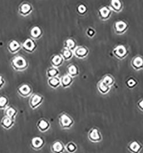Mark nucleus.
<instances>
[{"label":"nucleus","mask_w":143,"mask_h":153,"mask_svg":"<svg viewBox=\"0 0 143 153\" xmlns=\"http://www.w3.org/2000/svg\"><path fill=\"white\" fill-rule=\"evenodd\" d=\"M59 123L61 127L64 130H69L74 125V119L68 114L62 112L59 116Z\"/></svg>","instance_id":"f257e3e1"},{"label":"nucleus","mask_w":143,"mask_h":153,"mask_svg":"<svg viewBox=\"0 0 143 153\" xmlns=\"http://www.w3.org/2000/svg\"><path fill=\"white\" fill-rule=\"evenodd\" d=\"M12 66L16 71H23L28 68V63L24 58L18 56L12 60Z\"/></svg>","instance_id":"f03ea898"},{"label":"nucleus","mask_w":143,"mask_h":153,"mask_svg":"<svg viewBox=\"0 0 143 153\" xmlns=\"http://www.w3.org/2000/svg\"><path fill=\"white\" fill-rule=\"evenodd\" d=\"M88 138L92 143H99L103 140V136L100 130L97 127H93L88 134Z\"/></svg>","instance_id":"7ed1b4c3"},{"label":"nucleus","mask_w":143,"mask_h":153,"mask_svg":"<svg viewBox=\"0 0 143 153\" xmlns=\"http://www.w3.org/2000/svg\"><path fill=\"white\" fill-rule=\"evenodd\" d=\"M44 97L38 93L32 94L29 99V105L32 109H36L43 103Z\"/></svg>","instance_id":"20e7f679"},{"label":"nucleus","mask_w":143,"mask_h":153,"mask_svg":"<svg viewBox=\"0 0 143 153\" xmlns=\"http://www.w3.org/2000/svg\"><path fill=\"white\" fill-rule=\"evenodd\" d=\"M17 93L23 98L30 97L33 94V89L29 85L23 84L17 88Z\"/></svg>","instance_id":"39448f33"},{"label":"nucleus","mask_w":143,"mask_h":153,"mask_svg":"<svg viewBox=\"0 0 143 153\" xmlns=\"http://www.w3.org/2000/svg\"><path fill=\"white\" fill-rule=\"evenodd\" d=\"M113 53L117 58L122 60L128 55V51L125 46L119 45L113 49Z\"/></svg>","instance_id":"423d86ee"},{"label":"nucleus","mask_w":143,"mask_h":153,"mask_svg":"<svg viewBox=\"0 0 143 153\" xmlns=\"http://www.w3.org/2000/svg\"><path fill=\"white\" fill-rule=\"evenodd\" d=\"M45 144V139L41 137H35L30 142V146L34 150H40L43 148Z\"/></svg>","instance_id":"0eeeda50"},{"label":"nucleus","mask_w":143,"mask_h":153,"mask_svg":"<svg viewBox=\"0 0 143 153\" xmlns=\"http://www.w3.org/2000/svg\"><path fill=\"white\" fill-rule=\"evenodd\" d=\"M143 149V144L136 140L130 142L127 145V150L131 153H141Z\"/></svg>","instance_id":"6e6552de"},{"label":"nucleus","mask_w":143,"mask_h":153,"mask_svg":"<svg viewBox=\"0 0 143 153\" xmlns=\"http://www.w3.org/2000/svg\"><path fill=\"white\" fill-rule=\"evenodd\" d=\"M128 28V24L124 21H117L114 24V31L117 34H123L127 31Z\"/></svg>","instance_id":"1a4fd4ad"},{"label":"nucleus","mask_w":143,"mask_h":153,"mask_svg":"<svg viewBox=\"0 0 143 153\" xmlns=\"http://www.w3.org/2000/svg\"><path fill=\"white\" fill-rule=\"evenodd\" d=\"M51 150L53 153H64L65 145L60 140H56L51 146Z\"/></svg>","instance_id":"9d476101"},{"label":"nucleus","mask_w":143,"mask_h":153,"mask_svg":"<svg viewBox=\"0 0 143 153\" xmlns=\"http://www.w3.org/2000/svg\"><path fill=\"white\" fill-rule=\"evenodd\" d=\"M89 54V50L84 46L76 47L73 51V54L79 59H84L86 58Z\"/></svg>","instance_id":"9b49d317"},{"label":"nucleus","mask_w":143,"mask_h":153,"mask_svg":"<svg viewBox=\"0 0 143 153\" xmlns=\"http://www.w3.org/2000/svg\"><path fill=\"white\" fill-rule=\"evenodd\" d=\"M36 126L38 130L41 132H45L51 127V124L45 119H41L38 121Z\"/></svg>","instance_id":"f8f14e48"},{"label":"nucleus","mask_w":143,"mask_h":153,"mask_svg":"<svg viewBox=\"0 0 143 153\" xmlns=\"http://www.w3.org/2000/svg\"><path fill=\"white\" fill-rule=\"evenodd\" d=\"M112 13V10L109 7H103L98 10V14L100 19L106 20L111 17Z\"/></svg>","instance_id":"ddd939ff"},{"label":"nucleus","mask_w":143,"mask_h":153,"mask_svg":"<svg viewBox=\"0 0 143 153\" xmlns=\"http://www.w3.org/2000/svg\"><path fill=\"white\" fill-rule=\"evenodd\" d=\"M22 47L25 51L28 53H32L36 50L37 45L33 39H28L23 42Z\"/></svg>","instance_id":"4468645a"},{"label":"nucleus","mask_w":143,"mask_h":153,"mask_svg":"<svg viewBox=\"0 0 143 153\" xmlns=\"http://www.w3.org/2000/svg\"><path fill=\"white\" fill-rule=\"evenodd\" d=\"M0 124L4 129L9 130L12 128L15 124V120L4 116V117L1 120Z\"/></svg>","instance_id":"2eb2a0df"},{"label":"nucleus","mask_w":143,"mask_h":153,"mask_svg":"<svg viewBox=\"0 0 143 153\" xmlns=\"http://www.w3.org/2000/svg\"><path fill=\"white\" fill-rule=\"evenodd\" d=\"M131 66L132 68L139 71L143 69V58L140 56H136L131 61Z\"/></svg>","instance_id":"dca6fc26"},{"label":"nucleus","mask_w":143,"mask_h":153,"mask_svg":"<svg viewBox=\"0 0 143 153\" xmlns=\"http://www.w3.org/2000/svg\"><path fill=\"white\" fill-rule=\"evenodd\" d=\"M73 78L68 74L63 76L60 78L61 86L64 89L70 87L74 82Z\"/></svg>","instance_id":"f3484780"},{"label":"nucleus","mask_w":143,"mask_h":153,"mask_svg":"<svg viewBox=\"0 0 143 153\" xmlns=\"http://www.w3.org/2000/svg\"><path fill=\"white\" fill-rule=\"evenodd\" d=\"M18 111L14 107L8 106V107L4 109V116L14 120H15Z\"/></svg>","instance_id":"a211bd4d"},{"label":"nucleus","mask_w":143,"mask_h":153,"mask_svg":"<svg viewBox=\"0 0 143 153\" xmlns=\"http://www.w3.org/2000/svg\"><path fill=\"white\" fill-rule=\"evenodd\" d=\"M64 59L60 55H54L51 59V63L54 68H58L64 63Z\"/></svg>","instance_id":"6ab92c4d"},{"label":"nucleus","mask_w":143,"mask_h":153,"mask_svg":"<svg viewBox=\"0 0 143 153\" xmlns=\"http://www.w3.org/2000/svg\"><path fill=\"white\" fill-rule=\"evenodd\" d=\"M109 7L116 12H120L122 9L123 5L120 0H111Z\"/></svg>","instance_id":"aec40b11"},{"label":"nucleus","mask_w":143,"mask_h":153,"mask_svg":"<svg viewBox=\"0 0 143 153\" xmlns=\"http://www.w3.org/2000/svg\"><path fill=\"white\" fill-rule=\"evenodd\" d=\"M97 87H98V92L103 95H106L108 94L111 90V87L107 86L101 80H100L98 82Z\"/></svg>","instance_id":"412c9836"},{"label":"nucleus","mask_w":143,"mask_h":153,"mask_svg":"<svg viewBox=\"0 0 143 153\" xmlns=\"http://www.w3.org/2000/svg\"><path fill=\"white\" fill-rule=\"evenodd\" d=\"M32 7L29 4L25 3L23 4L19 8V13L21 15L26 16L29 15L30 13L32 12Z\"/></svg>","instance_id":"4be33fe9"},{"label":"nucleus","mask_w":143,"mask_h":153,"mask_svg":"<svg viewBox=\"0 0 143 153\" xmlns=\"http://www.w3.org/2000/svg\"><path fill=\"white\" fill-rule=\"evenodd\" d=\"M67 73L70 76L75 78L79 75V69L75 64H71L67 68Z\"/></svg>","instance_id":"5701e85b"},{"label":"nucleus","mask_w":143,"mask_h":153,"mask_svg":"<svg viewBox=\"0 0 143 153\" xmlns=\"http://www.w3.org/2000/svg\"><path fill=\"white\" fill-rule=\"evenodd\" d=\"M48 84L51 88L56 89L61 86L60 78L58 76L49 78L48 80Z\"/></svg>","instance_id":"b1692460"},{"label":"nucleus","mask_w":143,"mask_h":153,"mask_svg":"<svg viewBox=\"0 0 143 153\" xmlns=\"http://www.w3.org/2000/svg\"><path fill=\"white\" fill-rule=\"evenodd\" d=\"M21 47V46L20 43H18L16 40H12L9 44L8 49L10 52L15 54L20 50Z\"/></svg>","instance_id":"393cba45"},{"label":"nucleus","mask_w":143,"mask_h":153,"mask_svg":"<svg viewBox=\"0 0 143 153\" xmlns=\"http://www.w3.org/2000/svg\"><path fill=\"white\" fill-rule=\"evenodd\" d=\"M101 80L107 86H108L109 87H111V88L115 83L114 78L113 76H112L111 75H109V74L106 75Z\"/></svg>","instance_id":"a878e982"},{"label":"nucleus","mask_w":143,"mask_h":153,"mask_svg":"<svg viewBox=\"0 0 143 153\" xmlns=\"http://www.w3.org/2000/svg\"><path fill=\"white\" fill-rule=\"evenodd\" d=\"M73 51L64 48L61 55L62 56L64 61H69L73 57Z\"/></svg>","instance_id":"bb28decb"},{"label":"nucleus","mask_w":143,"mask_h":153,"mask_svg":"<svg viewBox=\"0 0 143 153\" xmlns=\"http://www.w3.org/2000/svg\"><path fill=\"white\" fill-rule=\"evenodd\" d=\"M78 150L77 145L73 142H70L65 145V150L68 153H75Z\"/></svg>","instance_id":"cd10ccee"},{"label":"nucleus","mask_w":143,"mask_h":153,"mask_svg":"<svg viewBox=\"0 0 143 153\" xmlns=\"http://www.w3.org/2000/svg\"><path fill=\"white\" fill-rule=\"evenodd\" d=\"M59 74H60V71L58 68H54V67L49 68L46 71V75L49 78L58 76Z\"/></svg>","instance_id":"c85d7f7f"},{"label":"nucleus","mask_w":143,"mask_h":153,"mask_svg":"<svg viewBox=\"0 0 143 153\" xmlns=\"http://www.w3.org/2000/svg\"><path fill=\"white\" fill-rule=\"evenodd\" d=\"M30 35L33 38H40L42 35V30L38 27H34L31 30Z\"/></svg>","instance_id":"c756f323"},{"label":"nucleus","mask_w":143,"mask_h":153,"mask_svg":"<svg viewBox=\"0 0 143 153\" xmlns=\"http://www.w3.org/2000/svg\"><path fill=\"white\" fill-rule=\"evenodd\" d=\"M64 48L72 51H74V50L76 48L75 41L72 39H68L64 43Z\"/></svg>","instance_id":"7c9ffc66"},{"label":"nucleus","mask_w":143,"mask_h":153,"mask_svg":"<svg viewBox=\"0 0 143 153\" xmlns=\"http://www.w3.org/2000/svg\"><path fill=\"white\" fill-rule=\"evenodd\" d=\"M9 100L5 96H0V109L4 110L9 106Z\"/></svg>","instance_id":"2f4dec72"},{"label":"nucleus","mask_w":143,"mask_h":153,"mask_svg":"<svg viewBox=\"0 0 143 153\" xmlns=\"http://www.w3.org/2000/svg\"><path fill=\"white\" fill-rule=\"evenodd\" d=\"M126 85L128 88L133 89L137 85V82L134 78H131L127 80V81L126 82Z\"/></svg>","instance_id":"473e14b6"},{"label":"nucleus","mask_w":143,"mask_h":153,"mask_svg":"<svg viewBox=\"0 0 143 153\" xmlns=\"http://www.w3.org/2000/svg\"><path fill=\"white\" fill-rule=\"evenodd\" d=\"M77 10V12L80 15H84L87 12V8L85 5H84L83 4H81L79 6H78Z\"/></svg>","instance_id":"72a5a7b5"},{"label":"nucleus","mask_w":143,"mask_h":153,"mask_svg":"<svg viewBox=\"0 0 143 153\" xmlns=\"http://www.w3.org/2000/svg\"><path fill=\"white\" fill-rule=\"evenodd\" d=\"M136 105L138 109L143 112V98L138 101Z\"/></svg>","instance_id":"f704fd0d"},{"label":"nucleus","mask_w":143,"mask_h":153,"mask_svg":"<svg viewBox=\"0 0 143 153\" xmlns=\"http://www.w3.org/2000/svg\"><path fill=\"white\" fill-rule=\"evenodd\" d=\"M87 35H88L89 37L92 38V37H93V36L95 35V31L93 29H92V28H89V29L87 30Z\"/></svg>","instance_id":"c9c22d12"},{"label":"nucleus","mask_w":143,"mask_h":153,"mask_svg":"<svg viewBox=\"0 0 143 153\" xmlns=\"http://www.w3.org/2000/svg\"><path fill=\"white\" fill-rule=\"evenodd\" d=\"M5 85V80L4 78L0 75V89H2Z\"/></svg>","instance_id":"e433bc0d"}]
</instances>
